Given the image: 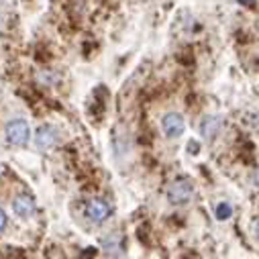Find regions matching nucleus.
<instances>
[{"mask_svg":"<svg viewBox=\"0 0 259 259\" xmlns=\"http://www.w3.org/2000/svg\"><path fill=\"white\" fill-rule=\"evenodd\" d=\"M7 141L15 147H25L31 139V128H29V122L23 120V118H13L7 122Z\"/></svg>","mask_w":259,"mask_h":259,"instance_id":"1","label":"nucleus"},{"mask_svg":"<svg viewBox=\"0 0 259 259\" xmlns=\"http://www.w3.org/2000/svg\"><path fill=\"white\" fill-rule=\"evenodd\" d=\"M194 196V184L188 180V178H180L176 180L169 188H167V200L174 204V206H182V204H188Z\"/></svg>","mask_w":259,"mask_h":259,"instance_id":"2","label":"nucleus"},{"mask_svg":"<svg viewBox=\"0 0 259 259\" xmlns=\"http://www.w3.org/2000/svg\"><path fill=\"white\" fill-rule=\"evenodd\" d=\"M110 214H112V206H110L106 200H102V198H94V200H90L88 206H86V217H88L92 223H96V225H100V223H104L106 219H110Z\"/></svg>","mask_w":259,"mask_h":259,"instance_id":"3","label":"nucleus"},{"mask_svg":"<svg viewBox=\"0 0 259 259\" xmlns=\"http://www.w3.org/2000/svg\"><path fill=\"white\" fill-rule=\"evenodd\" d=\"M186 128V122H184V116L178 114V112H167L163 118H161V131L165 137L169 139H176L184 133Z\"/></svg>","mask_w":259,"mask_h":259,"instance_id":"4","label":"nucleus"},{"mask_svg":"<svg viewBox=\"0 0 259 259\" xmlns=\"http://www.w3.org/2000/svg\"><path fill=\"white\" fill-rule=\"evenodd\" d=\"M35 208H37V206H35V198L31 196V194H27V192L17 194L15 200H13V210H15V214L21 217V219L33 217Z\"/></svg>","mask_w":259,"mask_h":259,"instance_id":"5","label":"nucleus"},{"mask_svg":"<svg viewBox=\"0 0 259 259\" xmlns=\"http://www.w3.org/2000/svg\"><path fill=\"white\" fill-rule=\"evenodd\" d=\"M35 141H37V147L41 151H47L51 149L55 143H57V131L49 124H43L37 128V135H35Z\"/></svg>","mask_w":259,"mask_h":259,"instance_id":"6","label":"nucleus"},{"mask_svg":"<svg viewBox=\"0 0 259 259\" xmlns=\"http://www.w3.org/2000/svg\"><path fill=\"white\" fill-rule=\"evenodd\" d=\"M221 126H223L221 116H206V118L200 122V135L210 141V139H214V137L219 135Z\"/></svg>","mask_w":259,"mask_h":259,"instance_id":"7","label":"nucleus"},{"mask_svg":"<svg viewBox=\"0 0 259 259\" xmlns=\"http://www.w3.org/2000/svg\"><path fill=\"white\" fill-rule=\"evenodd\" d=\"M102 247L108 251V253H118V251H122V237H120V233H110L104 241H102Z\"/></svg>","mask_w":259,"mask_h":259,"instance_id":"8","label":"nucleus"},{"mask_svg":"<svg viewBox=\"0 0 259 259\" xmlns=\"http://www.w3.org/2000/svg\"><path fill=\"white\" fill-rule=\"evenodd\" d=\"M214 214H217L219 221H227V219H231V214H233V206H231L229 202H221V204L214 208Z\"/></svg>","mask_w":259,"mask_h":259,"instance_id":"9","label":"nucleus"},{"mask_svg":"<svg viewBox=\"0 0 259 259\" xmlns=\"http://www.w3.org/2000/svg\"><path fill=\"white\" fill-rule=\"evenodd\" d=\"M7 225H9V217H7V212L3 208H0V233L7 229Z\"/></svg>","mask_w":259,"mask_h":259,"instance_id":"10","label":"nucleus"},{"mask_svg":"<svg viewBox=\"0 0 259 259\" xmlns=\"http://www.w3.org/2000/svg\"><path fill=\"white\" fill-rule=\"evenodd\" d=\"M253 186L259 188V169H255V174H253Z\"/></svg>","mask_w":259,"mask_h":259,"instance_id":"11","label":"nucleus"},{"mask_svg":"<svg viewBox=\"0 0 259 259\" xmlns=\"http://www.w3.org/2000/svg\"><path fill=\"white\" fill-rule=\"evenodd\" d=\"M188 149H190V151H196V149H198V143H190Z\"/></svg>","mask_w":259,"mask_h":259,"instance_id":"12","label":"nucleus"},{"mask_svg":"<svg viewBox=\"0 0 259 259\" xmlns=\"http://www.w3.org/2000/svg\"><path fill=\"white\" fill-rule=\"evenodd\" d=\"M255 235H257V239H259V223L255 225Z\"/></svg>","mask_w":259,"mask_h":259,"instance_id":"13","label":"nucleus"},{"mask_svg":"<svg viewBox=\"0 0 259 259\" xmlns=\"http://www.w3.org/2000/svg\"><path fill=\"white\" fill-rule=\"evenodd\" d=\"M239 3H243V5H247V3H253V0H239Z\"/></svg>","mask_w":259,"mask_h":259,"instance_id":"14","label":"nucleus"}]
</instances>
